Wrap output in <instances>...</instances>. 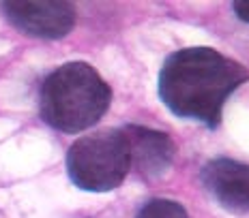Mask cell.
<instances>
[{
    "label": "cell",
    "instance_id": "1",
    "mask_svg": "<svg viewBox=\"0 0 249 218\" xmlns=\"http://www.w3.org/2000/svg\"><path fill=\"white\" fill-rule=\"evenodd\" d=\"M247 81V66L230 56L213 47H185L165 58L159 98L174 116L217 128L228 98Z\"/></svg>",
    "mask_w": 249,
    "mask_h": 218
},
{
    "label": "cell",
    "instance_id": "8",
    "mask_svg": "<svg viewBox=\"0 0 249 218\" xmlns=\"http://www.w3.org/2000/svg\"><path fill=\"white\" fill-rule=\"evenodd\" d=\"M232 9H234L236 17L241 19V22L249 24V0H238V2L232 4Z\"/></svg>",
    "mask_w": 249,
    "mask_h": 218
},
{
    "label": "cell",
    "instance_id": "2",
    "mask_svg": "<svg viewBox=\"0 0 249 218\" xmlns=\"http://www.w3.org/2000/svg\"><path fill=\"white\" fill-rule=\"evenodd\" d=\"M112 90L88 62H67L52 71L39 90V113L54 131L73 135L106 116Z\"/></svg>",
    "mask_w": 249,
    "mask_h": 218
},
{
    "label": "cell",
    "instance_id": "3",
    "mask_svg": "<svg viewBox=\"0 0 249 218\" xmlns=\"http://www.w3.org/2000/svg\"><path fill=\"white\" fill-rule=\"evenodd\" d=\"M131 169L129 143L123 128H103L71 143L67 152V173L88 193H110L118 188Z\"/></svg>",
    "mask_w": 249,
    "mask_h": 218
},
{
    "label": "cell",
    "instance_id": "6",
    "mask_svg": "<svg viewBox=\"0 0 249 218\" xmlns=\"http://www.w3.org/2000/svg\"><path fill=\"white\" fill-rule=\"evenodd\" d=\"M123 133L129 143L131 169L142 180H157L172 167L176 145L168 133L140 126V124H127Z\"/></svg>",
    "mask_w": 249,
    "mask_h": 218
},
{
    "label": "cell",
    "instance_id": "5",
    "mask_svg": "<svg viewBox=\"0 0 249 218\" xmlns=\"http://www.w3.org/2000/svg\"><path fill=\"white\" fill-rule=\"evenodd\" d=\"M200 182L224 210L249 212V165L234 158H213L200 169Z\"/></svg>",
    "mask_w": 249,
    "mask_h": 218
},
{
    "label": "cell",
    "instance_id": "4",
    "mask_svg": "<svg viewBox=\"0 0 249 218\" xmlns=\"http://www.w3.org/2000/svg\"><path fill=\"white\" fill-rule=\"evenodd\" d=\"M0 9L13 28L35 39H62L75 24L71 2H2Z\"/></svg>",
    "mask_w": 249,
    "mask_h": 218
},
{
    "label": "cell",
    "instance_id": "7",
    "mask_svg": "<svg viewBox=\"0 0 249 218\" xmlns=\"http://www.w3.org/2000/svg\"><path fill=\"white\" fill-rule=\"evenodd\" d=\"M136 218H189V214L174 199H150L140 207Z\"/></svg>",
    "mask_w": 249,
    "mask_h": 218
}]
</instances>
